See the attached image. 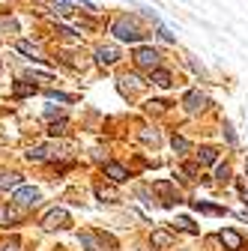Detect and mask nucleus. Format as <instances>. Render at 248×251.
Instances as JSON below:
<instances>
[{
	"label": "nucleus",
	"mask_w": 248,
	"mask_h": 251,
	"mask_svg": "<svg viewBox=\"0 0 248 251\" xmlns=\"http://www.w3.org/2000/svg\"><path fill=\"white\" fill-rule=\"evenodd\" d=\"M111 33H114L117 39H123V42H132V45L144 39V30L138 27V21H135V18H126V15L117 18V21L111 24Z\"/></svg>",
	"instance_id": "obj_1"
},
{
	"label": "nucleus",
	"mask_w": 248,
	"mask_h": 251,
	"mask_svg": "<svg viewBox=\"0 0 248 251\" xmlns=\"http://www.w3.org/2000/svg\"><path fill=\"white\" fill-rule=\"evenodd\" d=\"M39 201H42V192H39V188H33V185H18L15 195H12V203L21 206V209L39 206Z\"/></svg>",
	"instance_id": "obj_2"
},
{
	"label": "nucleus",
	"mask_w": 248,
	"mask_h": 251,
	"mask_svg": "<svg viewBox=\"0 0 248 251\" xmlns=\"http://www.w3.org/2000/svg\"><path fill=\"white\" fill-rule=\"evenodd\" d=\"M42 227H45V230H66V227H72V218H69V212H66L63 206H54V209L42 218Z\"/></svg>",
	"instance_id": "obj_3"
},
{
	"label": "nucleus",
	"mask_w": 248,
	"mask_h": 251,
	"mask_svg": "<svg viewBox=\"0 0 248 251\" xmlns=\"http://www.w3.org/2000/svg\"><path fill=\"white\" fill-rule=\"evenodd\" d=\"M78 242L84 248H90V251H108V248H114V239L111 236H99V233H90V230L78 233Z\"/></svg>",
	"instance_id": "obj_4"
},
{
	"label": "nucleus",
	"mask_w": 248,
	"mask_h": 251,
	"mask_svg": "<svg viewBox=\"0 0 248 251\" xmlns=\"http://www.w3.org/2000/svg\"><path fill=\"white\" fill-rule=\"evenodd\" d=\"M135 63H138L141 69H149V72H152V69L162 63V54H159L156 48H147V45H144V48L135 51Z\"/></svg>",
	"instance_id": "obj_5"
},
{
	"label": "nucleus",
	"mask_w": 248,
	"mask_h": 251,
	"mask_svg": "<svg viewBox=\"0 0 248 251\" xmlns=\"http://www.w3.org/2000/svg\"><path fill=\"white\" fill-rule=\"evenodd\" d=\"M185 111H189V114H198V111H203L206 105H209V99L203 96V93L200 90H189V93H185Z\"/></svg>",
	"instance_id": "obj_6"
},
{
	"label": "nucleus",
	"mask_w": 248,
	"mask_h": 251,
	"mask_svg": "<svg viewBox=\"0 0 248 251\" xmlns=\"http://www.w3.org/2000/svg\"><path fill=\"white\" fill-rule=\"evenodd\" d=\"M117 60H120V48H114V45H102L96 51V63H99V66H114Z\"/></svg>",
	"instance_id": "obj_7"
},
{
	"label": "nucleus",
	"mask_w": 248,
	"mask_h": 251,
	"mask_svg": "<svg viewBox=\"0 0 248 251\" xmlns=\"http://www.w3.org/2000/svg\"><path fill=\"white\" fill-rule=\"evenodd\" d=\"M144 84H147V81H141L138 75H123V78H120V90L126 93V96H132V93H135V90H141Z\"/></svg>",
	"instance_id": "obj_8"
},
{
	"label": "nucleus",
	"mask_w": 248,
	"mask_h": 251,
	"mask_svg": "<svg viewBox=\"0 0 248 251\" xmlns=\"http://www.w3.org/2000/svg\"><path fill=\"white\" fill-rule=\"evenodd\" d=\"M152 188H156V192L162 195V203H165V206H171V203L176 201V195H174V185H171L168 179H159V182L152 185Z\"/></svg>",
	"instance_id": "obj_9"
},
{
	"label": "nucleus",
	"mask_w": 248,
	"mask_h": 251,
	"mask_svg": "<svg viewBox=\"0 0 248 251\" xmlns=\"http://www.w3.org/2000/svg\"><path fill=\"white\" fill-rule=\"evenodd\" d=\"M105 174H108L114 182H126V179H129V171L123 168V165H117V162H105Z\"/></svg>",
	"instance_id": "obj_10"
},
{
	"label": "nucleus",
	"mask_w": 248,
	"mask_h": 251,
	"mask_svg": "<svg viewBox=\"0 0 248 251\" xmlns=\"http://www.w3.org/2000/svg\"><path fill=\"white\" fill-rule=\"evenodd\" d=\"M219 239H222L230 251H239V248H242V236H239L236 230H222V233H219Z\"/></svg>",
	"instance_id": "obj_11"
},
{
	"label": "nucleus",
	"mask_w": 248,
	"mask_h": 251,
	"mask_svg": "<svg viewBox=\"0 0 248 251\" xmlns=\"http://www.w3.org/2000/svg\"><path fill=\"white\" fill-rule=\"evenodd\" d=\"M96 195H99V201H105V203H117V201H120L117 188H111V185H105V182L96 185Z\"/></svg>",
	"instance_id": "obj_12"
},
{
	"label": "nucleus",
	"mask_w": 248,
	"mask_h": 251,
	"mask_svg": "<svg viewBox=\"0 0 248 251\" xmlns=\"http://www.w3.org/2000/svg\"><path fill=\"white\" fill-rule=\"evenodd\" d=\"M149 75H152V84H156V87H171V84H174V75H171L168 69H159V66H156Z\"/></svg>",
	"instance_id": "obj_13"
},
{
	"label": "nucleus",
	"mask_w": 248,
	"mask_h": 251,
	"mask_svg": "<svg viewBox=\"0 0 248 251\" xmlns=\"http://www.w3.org/2000/svg\"><path fill=\"white\" fill-rule=\"evenodd\" d=\"M21 185V174H0V192H9V188H18Z\"/></svg>",
	"instance_id": "obj_14"
},
{
	"label": "nucleus",
	"mask_w": 248,
	"mask_h": 251,
	"mask_svg": "<svg viewBox=\"0 0 248 251\" xmlns=\"http://www.w3.org/2000/svg\"><path fill=\"white\" fill-rule=\"evenodd\" d=\"M152 245H156V248H171L174 245V236L168 233V230H152Z\"/></svg>",
	"instance_id": "obj_15"
},
{
	"label": "nucleus",
	"mask_w": 248,
	"mask_h": 251,
	"mask_svg": "<svg viewBox=\"0 0 248 251\" xmlns=\"http://www.w3.org/2000/svg\"><path fill=\"white\" fill-rule=\"evenodd\" d=\"M215 159H219V150H212V147H200L198 150V165H212Z\"/></svg>",
	"instance_id": "obj_16"
},
{
	"label": "nucleus",
	"mask_w": 248,
	"mask_h": 251,
	"mask_svg": "<svg viewBox=\"0 0 248 251\" xmlns=\"http://www.w3.org/2000/svg\"><path fill=\"white\" fill-rule=\"evenodd\" d=\"M198 212H206V215H227V209L224 206H212V203H200V201H195L192 203Z\"/></svg>",
	"instance_id": "obj_17"
},
{
	"label": "nucleus",
	"mask_w": 248,
	"mask_h": 251,
	"mask_svg": "<svg viewBox=\"0 0 248 251\" xmlns=\"http://www.w3.org/2000/svg\"><path fill=\"white\" fill-rule=\"evenodd\" d=\"M27 159L39 165V162H45V159H48V150H45V147H30V150H27Z\"/></svg>",
	"instance_id": "obj_18"
},
{
	"label": "nucleus",
	"mask_w": 248,
	"mask_h": 251,
	"mask_svg": "<svg viewBox=\"0 0 248 251\" xmlns=\"http://www.w3.org/2000/svg\"><path fill=\"white\" fill-rule=\"evenodd\" d=\"M152 21H156V27H159V39H162V42H168V45H174L176 39H174V33H171V30H168V27L159 21V15H152Z\"/></svg>",
	"instance_id": "obj_19"
},
{
	"label": "nucleus",
	"mask_w": 248,
	"mask_h": 251,
	"mask_svg": "<svg viewBox=\"0 0 248 251\" xmlns=\"http://www.w3.org/2000/svg\"><path fill=\"white\" fill-rule=\"evenodd\" d=\"M15 48H18L21 54H27L30 60H39V51H36V45H33V42H15Z\"/></svg>",
	"instance_id": "obj_20"
},
{
	"label": "nucleus",
	"mask_w": 248,
	"mask_h": 251,
	"mask_svg": "<svg viewBox=\"0 0 248 251\" xmlns=\"http://www.w3.org/2000/svg\"><path fill=\"white\" fill-rule=\"evenodd\" d=\"M174 227H179V230H185V233H198L195 222H192V218H185V215H179V218H176V222H174Z\"/></svg>",
	"instance_id": "obj_21"
},
{
	"label": "nucleus",
	"mask_w": 248,
	"mask_h": 251,
	"mask_svg": "<svg viewBox=\"0 0 248 251\" xmlns=\"http://www.w3.org/2000/svg\"><path fill=\"white\" fill-rule=\"evenodd\" d=\"M12 93H15L18 99H21V96H33V93H36V87H33V84H24V81H18Z\"/></svg>",
	"instance_id": "obj_22"
},
{
	"label": "nucleus",
	"mask_w": 248,
	"mask_h": 251,
	"mask_svg": "<svg viewBox=\"0 0 248 251\" xmlns=\"http://www.w3.org/2000/svg\"><path fill=\"white\" fill-rule=\"evenodd\" d=\"M141 141H144V144H152V147H156L162 138H159V132H156V129H152V132H149V129H144V132H141Z\"/></svg>",
	"instance_id": "obj_23"
},
{
	"label": "nucleus",
	"mask_w": 248,
	"mask_h": 251,
	"mask_svg": "<svg viewBox=\"0 0 248 251\" xmlns=\"http://www.w3.org/2000/svg\"><path fill=\"white\" fill-rule=\"evenodd\" d=\"M48 132H51L54 138H57V135H66V132H69V123H66V120H60V123H51V129H48Z\"/></svg>",
	"instance_id": "obj_24"
},
{
	"label": "nucleus",
	"mask_w": 248,
	"mask_h": 251,
	"mask_svg": "<svg viewBox=\"0 0 248 251\" xmlns=\"http://www.w3.org/2000/svg\"><path fill=\"white\" fill-rule=\"evenodd\" d=\"M171 144H174V150H176V152H185V150H189V141L179 138V135H174V141H171Z\"/></svg>",
	"instance_id": "obj_25"
},
{
	"label": "nucleus",
	"mask_w": 248,
	"mask_h": 251,
	"mask_svg": "<svg viewBox=\"0 0 248 251\" xmlns=\"http://www.w3.org/2000/svg\"><path fill=\"white\" fill-rule=\"evenodd\" d=\"M57 12L60 15H69L72 12V0H57Z\"/></svg>",
	"instance_id": "obj_26"
},
{
	"label": "nucleus",
	"mask_w": 248,
	"mask_h": 251,
	"mask_svg": "<svg viewBox=\"0 0 248 251\" xmlns=\"http://www.w3.org/2000/svg\"><path fill=\"white\" fill-rule=\"evenodd\" d=\"M215 176H219V182H227V179H230V168H227V165H222Z\"/></svg>",
	"instance_id": "obj_27"
},
{
	"label": "nucleus",
	"mask_w": 248,
	"mask_h": 251,
	"mask_svg": "<svg viewBox=\"0 0 248 251\" xmlns=\"http://www.w3.org/2000/svg\"><path fill=\"white\" fill-rule=\"evenodd\" d=\"M224 138H227L230 144H236V132H233V126H230V123H224Z\"/></svg>",
	"instance_id": "obj_28"
},
{
	"label": "nucleus",
	"mask_w": 248,
	"mask_h": 251,
	"mask_svg": "<svg viewBox=\"0 0 248 251\" xmlns=\"http://www.w3.org/2000/svg\"><path fill=\"white\" fill-rule=\"evenodd\" d=\"M165 108V102H159V99H152V102H147V111L152 114V111H162Z\"/></svg>",
	"instance_id": "obj_29"
},
{
	"label": "nucleus",
	"mask_w": 248,
	"mask_h": 251,
	"mask_svg": "<svg viewBox=\"0 0 248 251\" xmlns=\"http://www.w3.org/2000/svg\"><path fill=\"white\" fill-rule=\"evenodd\" d=\"M0 251H21V245H18V242H6L3 248H0Z\"/></svg>",
	"instance_id": "obj_30"
},
{
	"label": "nucleus",
	"mask_w": 248,
	"mask_h": 251,
	"mask_svg": "<svg viewBox=\"0 0 248 251\" xmlns=\"http://www.w3.org/2000/svg\"><path fill=\"white\" fill-rule=\"evenodd\" d=\"M182 171H185V174H189V176H195V174H198V165H185Z\"/></svg>",
	"instance_id": "obj_31"
},
{
	"label": "nucleus",
	"mask_w": 248,
	"mask_h": 251,
	"mask_svg": "<svg viewBox=\"0 0 248 251\" xmlns=\"http://www.w3.org/2000/svg\"><path fill=\"white\" fill-rule=\"evenodd\" d=\"M0 225H6V206H0Z\"/></svg>",
	"instance_id": "obj_32"
},
{
	"label": "nucleus",
	"mask_w": 248,
	"mask_h": 251,
	"mask_svg": "<svg viewBox=\"0 0 248 251\" xmlns=\"http://www.w3.org/2000/svg\"><path fill=\"white\" fill-rule=\"evenodd\" d=\"M242 198H245V203H248V185L242 182Z\"/></svg>",
	"instance_id": "obj_33"
}]
</instances>
